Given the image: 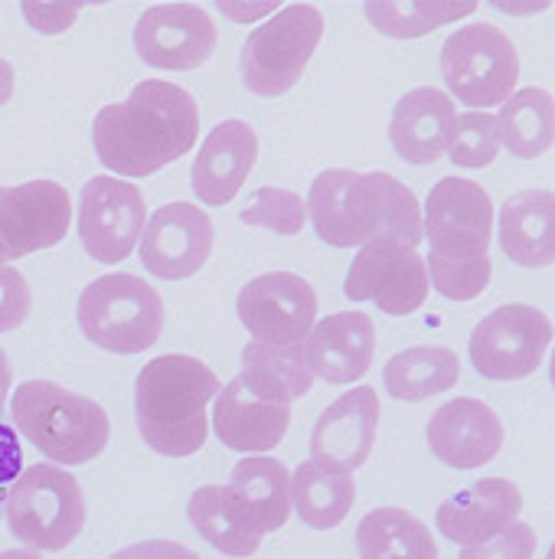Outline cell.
<instances>
[{"label": "cell", "mask_w": 555, "mask_h": 559, "mask_svg": "<svg viewBox=\"0 0 555 559\" xmlns=\"http://www.w3.org/2000/svg\"><path fill=\"white\" fill-rule=\"evenodd\" d=\"M429 272L419 249L406 246L402 239H373L360 246L343 295L350 301H373L383 314L409 318L429 298Z\"/></svg>", "instance_id": "cell-11"}, {"label": "cell", "mask_w": 555, "mask_h": 559, "mask_svg": "<svg viewBox=\"0 0 555 559\" xmlns=\"http://www.w3.org/2000/svg\"><path fill=\"white\" fill-rule=\"evenodd\" d=\"M239 216L245 226H258L278 236H298L307 223V206H304V197H298L294 190L258 187Z\"/></svg>", "instance_id": "cell-33"}, {"label": "cell", "mask_w": 555, "mask_h": 559, "mask_svg": "<svg viewBox=\"0 0 555 559\" xmlns=\"http://www.w3.org/2000/svg\"><path fill=\"white\" fill-rule=\"evenodd\" d=\"M258 160V134L252 124L229 118L219 121L193 160V193L206 206H226L245 183Z\"/></svg>", "instance_id": "cell-21"}, {"label": "cell", "mask_w": 555, "mask_h": 559, "mask_svg": "<svg viewBox=\"0 0 555 559\" xmlns=\"http://www.w3.org/2000/svg\"><path fill=\"white\" fill-rule=\"evenodd\" d=\"M422 239L445 262H471L491 255L494 203L491 193L464 177H442L422 210Z\"/></svg>", "instance_id": "cell-10"}, {"label": "cell", "mask_w": 555, "mask_h": 559, "mask_svg": "<svg viewBox=\"0 0 555 559\" xmlns=\"http://www.w3.org/2000/svg\"><path fill=\"white\" fill-rule=\"evenodd\" d=\"M20 10L29 20V26L36 33H46V36L69 29L75 23V16L82 13V7H65V3H23Z\"/></svg>", "instance_id": "cell-38"}, {"label": "cell", "mask_w": 555, "mask_h": 559, "mask_svg": "<svg viewBox=\"0 0 555 559\" xmlns=\"http://www.w3.org/2000/svg\"><path fill=\"white\" fill-rule=\"evenodd\" d=\"M186 518L193 524V531L222 557L245 559L255 557L262 547V534L255 527H249L239 511L229 504L226 488L222 485H203L190 495L186 504Z\"/></svg>", "instance_id": "cell-31"}, {"label": "cell", "mask_w": 555, "mask_h": 559, "mask_svg": "<svg viewBox=\"0 0 555 559\" xmlns=\"http://www.w3.org/2000/svg\"><path fill=\"white\" fill-rule=\"evenodd\" d=\"M108 559H200V554H193L190 547L173 544V540H144V544L111 554Z\"/></svg>", "instance_id": "cell-40"}, {"label": "cell", "mask_w": 555, "mask_h": 559, "mask_svg": "<svg viewBox=\"0 0 555 559\" xmlns=\"http://www.w3.org/2000/svg\"><path fill=\"white\" fill-rule=\"evenodd\" d=\"M20 472H23V452L16 432L7 423H0V501L7 498V488L16 481Z\"/></svg>", "instance_id": "cell-39"}, {"label": "cell", "mask_w": 555, "mask_h": 559, "mask_svg": "<svg viewBox=\"0 0 555 559\" xmlns=\"http://www.w3.org/2000/svg\"><path fill=\"white\" fill-rule=\"evenodd\" d=\"M366 20L386 33V36H396V39H419V36H429L432 29L438 26H448L461 16H471L478 13V3L474 0H464V3H432V0H409V3H393V0H376V3H366L363 7Z\"/></svg>", "instance_id": "cell-32"}, {"label": "cell", "mask_w": 555, "mask_h": 559, "mask_svg": "<svg viewBox=\"0 0 555 559\" xmlns=\"http://www.w3.org/2000/svg\"><path fill=\"white\" fill-rule=\"evenodd\" d=\"M10 419L20 436L59 468H75L98 459L108 445V413L79 393L49 380H26L16 386Z\"/></svg>", "instance_id": "cell-4"}, {"label": "cell", "mask_w": 555, "mask_h": 559, "mask_svg": "<svg viewBox=\"0 0 555 559\" xmlns=\"http://www.w3.org/2000/svg\"><path fill=\"white\" fill-rule=\"evenodd\" d=\"M13 66L7 62V59H0V108L10 102V95H13Z\"/></svg>", "instance_id": "cell-43"}, {"label": "cell", "mask_w": 555, "mask_h": 559, "mask_svg": "<svg viewBox=\"0 0 555 559\" xmlns=\"http://www.w3.org/2000/svg\"><path fill=\"white\" fill-rule=\"evenodd\" d=\"M10 386H13V367H10V357L0 347V419H3V406H7Z\"/></svg>", "instance_id": "cell-42"}, {"label": "cell", "mask_w": 555, "mask_h": 559, "mask_svg": "<svg viewBox=\"0 0 555 559\" xmlns=\"http://www.w3.org/2000/svg\"><path fill=\"white\" fill-rule=\"evenodd\" d=\"M196 138L193 95L160 79L137 82L128 102L105 105L92 124L95 154L118 177H150L190 154Z\"/></svg>", "instance_id": "cell-1"}, {"label": "cell", "mask_w": 555, "mask_h": 559, "mask_svg": "<svg viewBox=\"0 0 555 559\" xmlns=\"http://www.w3.org/2000/svg\"><path fill=\"white\" fill-rule=\"evenodd\" d=\"M216 10L226 13V16L236 20V23H252V20H262V16L278 13L281 7H278V3H226V0H219Z\"/></svg>", "instance_id": "cell-41"}, {"label": "cell", "mask_w": 555, "mask_h": 559, "mask_svg": "<svg viewBox=\"0 0 555 559\" xmlns=\"http://www.w3.org/2000/svg\"><path fill=\"white\" fill-rule=\"evenodd\" d=\"M0 559H43V554H33V550H0Z\"/></svg>", "instance_id": "cell-44"}, {"label": "cell", "mask_w": 555, "mask_h": 559, "mask_svg": "<svg viewBox=\"0 0 555 559\" xmlns=\"http://www.w3.org/2000/svg\"><path fill=\"white\" fill-rule=\"evenodd\" d=\"M357 501V481L350 472H330L321 465H298L291 475V508L311 531H334L347 521Z\"/></svg>", "instance_id": "cell-28"}, {"label": "cell", "mask_w": 555, "mask_h": 559, "mask_svg": "<svg viewBox=\"0 0 555 559\" xmlns=\"http://www.w3.org/2000/svg\"><path fill=\"white\" fill-rule=\"evenodd\" d=\"M239 380L252 396L278 406H291L294 400L307 396L314 386V373L307 370L304 360V344H288V347L258 344V341L245 344Z\"/></svg>", "instance_id": "cell-26"}, {"label": "cell", "mask_w": 555, "mask_h": 559, "mask_svg": "<svg viewBox=\"0 0 555 559\" xmlns=\"http://www.w3.org/2000/svg\"><path fill=\"white\" fill-rule=\"evenodd\" d=\"M523 511V491L507 478H481L471 488L451 495L438 514L435 524L442 537H448L458 547H481L494 540L500 531H507L514 521H520Z\"/></svg>", "instance_id": "cell-19"}, {"label": "cell", "mask_w": 555, "mask_h": 559, "mask_svg": "<svg viewBox=\"0 0 555 559\" xmlns=\"http://www.w3.org/2000/svg\"><path fill=\"white\" fill-rule=\"evenodd\" d=\"M360 559H438L432 531L402 508H376L357 527Z\"/></svg>", "instance_id": "cell-30"}, {"label": "cell", "mask_w": 555, "mask_h": 559, "mask_svg": "<svg viewBox=\"0 0 555 559\" xmlns=\"http://www.w3.org/2000/svg\"><path fill=\"white\" fill-rule=\"evenodd\" d=\"M141 265L164 282L193 278L213 252V219L193 203H167L154 210L137 242Z\"/></svg>", "instance_id": "cell-15"}, {"label": "cell", "mask_w": 555, "mask_h": 559, "mask_svg": "<svg viewBox=\"0 0 555 559\" xmlns=\"http://www.w3.org/2000/svg\"><path fill=\"white\" fill-rule=\"evenodd\" d=\"M242 328L258 344H304L317 324V295L294 272H265L252 278L236 301Z\"/></svg>", "instance_id": "cell-14"}, {"label": "cell", "mask_w": 555, "mask_h": 559, "mask_svg": "<svg viewBox=\"0 0 555 559\" xmlns=\"http://www.w3.org/2000/svg\"><path fill=\"white\" fill-rule=\"evenodd\" d=\"M425 272H429V285H435V292L445 295L448 301H474L491 285L494 262L491 255L471 259V262H445L438 255H429Z\"/></svg>", "instance_id": "cell-35"}, {"label": "cell", "mask_w": 555, "mask_h": 559, "mask_svg": "<svg viewBox=\"0 0 555 559\" xmlns=\"http://www.w3.org/2000/svg\"><path fill=\"white\" fill-rule=\"evenodd\" d=\"M442 75L461 105H471V111H491L514 95L520 52L500 26L468 23L442 46Z\"/></svg>", "instance_id": "cell-8"}, {"label": "cell", "mask_w": 555, "mask_h": 559, "mask_svg": "<svg viewBox=\"0 0 555 559\" xmlns=\"http://www.w3.org/2000/svg\"><path fill=\"white\" fill-rule=\"evenodd\" d=\"M376 354V328L370 314L340 311L317 321L304 341L307 370L334 386H350L366 377Z\"/></svg>", "instance_id": "cell-20"}, {"label": "cell", "mask_w": 555, "mask_h": 559, "mask_svg": "<svg viewBox=\"0 0 555 559\" xmlns=\"http://www.w3.org/2000/svg\"><path fill=\"white\" fill-rule=\"evenodd\" d=\"M553 347V321L533 305H500L471 334L468 357L484 380L533 377Z\"/></svg>", "instance_id": "cell-9"}, {"label": "cell", "mask_w": 555, "mask_h": 559, "mask_svg": "<svg viewBox=\"0 0 555 559\" xmlns=\"http://www.w3.org/2000/svg\"><path fill=\"white\" fill-rule=\"evenodd\" d=\"M500 246L523 269H550L555 259L553 190H520L500 206Z\"/></svg>", "instance_id": "cell-25"}, {"label": "cell", "mask_w": 555, "mask_h": 559, "mask_svg": "<svg viewBox=\"0 0 555 559\" xmlns=\"http://www.w3.org/2000/svg\"><path fill=\"white\" fill-rule=\"evenodd\" d=\"M134 49L154 69L190 72L213 56L216 23L200 3H160L141 13Z\"/></svg>", "instance_id": "cell-16"}, {"label": "cell", "mask_w": 555, "mask_h": 559, "mask_svg": "<svg viewBox=\"0 0 555 559\" xmlns=\"http://www.w3.org/2000/svg\"><path fill=\"white\" fill-rule=\"evenodd\" d=\"M455 121H458L455 102L442 88L422 85V88L406 92L396 102L393 121H389V138L402 160L425 167V164H435L448 151Z\"/></svg>", "instance_id": "cell-22"}, {"label": "cell", "mask_w": 555, "mask_h": 559, "mask_svg": "<svg viewBox=\"0 0 555 559\" xmlns=\"http://www.w3.org/2000/svg\"><path fill=\"white\" fill-rule=\"evenodd\" d=\"M3 518L7 531L33 554H59L82 534L88 508L72 472L39 462L7 488Z\"/></svg>", "instance_id": "cell-5"}, {"label": "cell", "mask_w": 555, "mask_h": 559, "mask_svg": "<svg viewBox=\"0 0 555 559\" xmlns=\"http://www.w3.org/2000/svg\"><path fill=\"white\" fill-rule=\"evenodd\" d=\"M497 151H500V141H497V121H494L491 111H464V115H458L455 134H451V144H448V154H451V160L458 167H471V170L491 167Z\"/></svg>", "instance_id": "cell-34"}, {"label": "cell", "mask_w": 555, "mask_h": 559, "mask_svg": "<svg viewBox=\"0 0 555 559\" xmlns=\"http://www.w3.org/2000/svg\"><path fill=\"white\" fill-rule=\"evenodd\" d=\"M497 121V141L514 154L536 160L543 157L555 141V105L546 88H520L504 105Z\"/></svg>", "instance_id": "cell-29"}, {"label": "cell", "mask_w": 555, "mask_h": 559, "mask_svg": "<svg viewBox=\"0 0 555 559\" xmlns=\"http://www.w3.org/2000/svg\"><path fill=\"white\" fill-rule=\"evenodd\" d=\"M226 498L239 511V518L255 527L262 537L275 534L288 524L291 518V475L278 459L268 455H249L242 459L232 475Z\"/></svg>", "instance_id": "cell-24"}, {"label": "cell", "mask_w": 555, "mask_h": 559, "mask_svg": "<svg viewBox=\"0 0 555 559\" xmlns=\"http://www.w3.org/2000/svg\"><path fill=\"white\" fill-rule=\"evenodd\" d=\"M379 393L357 386L327 406L311 432V465L330 472H357L366 465L379 429Z\"/></svg>", "instance_id": "cell-17"}, {"label": "cell", "mask_w": 555, "mask_h": 559, "mask_svg": "<svg viewBox=\"0 0 555 559\" xmlns=\"http://www.w3.org/2000/svg\"><path fill=\"white\" fill-rule=\"evenodd\" d=\"M288 426H291V406H278V403H265L252 396L239 377L229 380L226 390L216 393L213 432L232 452H245V455L268 452L281 445V439L288 436Z\"/></svg>", "instance_id": "cell-23"}, {"label": "cell", "mask_w": 555, "mask_h": 559, "mask_svg": "<svg viewBox=\"0 0 555 559\" xmlns=\"http://www.w3.org/2000/svg\"><path fill=\"white\" fill-rule=\"evenodd\" d=\"M219 377L196 357H154L134 380V419L141 439L167 459H190L206 445V406L219 393Z\"/></svg>", "instance_id": "cell-3"}, {"label": "cell", "mask_w": 555, "mask_h": 559, "mask_svg": "<svg viewBox=\"0 0 555 559\" xmlns=\"http://www.w3.org/2000/svg\"><path fill=\"white\" fill-rule=\"evenodd\" d=\"M147 223L144 197L121 177H92L79 193V239L88 259L101 265L124 262L141 242Z\"/></svg>", "instance_id": "cell-12"}, {"label": "cell", "mask_w": 555, "mask_h": 559, "mask_svg": "<svg viewBox=\"0 0 555 559\" xmlns=\"http://www.w3.org/2000/svg\"><path fill=\"white\" fill-rule=\"evenodd\" d=\"M304 206L314 233L337 249H357L386 236L412 249L422 242V206L415 193L386 170H324L314 177Z\"/></svg>", "instance_id": "cell-2"}, {"label": "cell", "mask_w": 555, "mask_h": 559, "mask_svg": "<svg viewBox=\"0 0 555 559\" xmlns=\"http://www.w3.org/2000/svg\"><path fill=\"white\" fill-rule=\"evenodd\" d=\"M82 334L121 357L144 354L160 341L164 331V301L157 288H150L137 275H101L82 295L75 308Z\"/></svg>", "instance_id": "cell-6"}, {"label": "cell", "mask_w": 555, "mask_h": 559, "mask_svg": "<svg viewBox=\"0 0 555 559\" xmlns=\"http://www.w3.org/2000/svg\"><path fill=\"white\" fill-rule=\"evenodd\" d=\"M33 308V295L26 278L13 265H0V334L16 331Z\"/></svg>", "instance_id": "cell-37"}, {"label": "cell", "mask_w": 555, "mask_h": 559, "mask_svg": "<svg viewBox=\"0 0 555 559\" xmlns=\"http://www.w3.org/2000/svg\"><path fill=\"white\" fill-rule=\"evenodd\" d=\"M536 557V531L530 524L514 521L494 540L481 547H464L458 559H533Z\"/></svg>", "instance_id": "cell-36"}, {"label": "cell", "mask_w": 555, "mask_h": 559, "mask_svg": "<svg viewBox=\"0 0 555 559\" xmlns=\"http://www.w3.org/2000/svg\"><path fill=\"white\" fill-rule=\"evenodd\" d=\"M504 445V423L500 416L471 396L451 400L429 419V449L438 462L458 472L484 468L497 459Z\"/></svg>", "instance_id": "cell-18"}, {"label": "cell", "mask_w": 555, "mask_h": 559, "mask_svg": "<svg viewBox=\"0 0 555 559\" xmlns=\"http://www.w3.org/2000/svg\"><path fill=\"white\" fill-rule=\"evenodd\" d=\"M458 373H461V364H458L455 350L435 347V344H419V347L399 350L386 364L383 386L399 403H422L435 393L455 390Z\"/></svg>", "instance_id": "cell-27"}, {"label": "cell", "mask_w": 555, "mask_h": 559, "mask_svg": "<svg viewBox=\"0 0 555 559\" xmlns=\"http://www.w3.org/2000/svg\"><path fill=\"white\" fill-rule=\"evenodd\" d=\"M72 200L56 180L0 187V265L59 246L69 236Z\"/></svg>", "instance_id": "cell-13"}, {"label": "cell", "mask_w": 555, "mask_h": 559, "mask_svg": "<svg viewBox=\"0 0 555 559\" xmlns=\"http://www.w3.org/2000/svg\"><path fill=\"white\" fill-rule=\"evenodd\" d=\"M321 36L324 13L314 3H291L272 13L242 43L239 66L245 88L262 98H278L291 92L301 82Z\"/></svg>", "instance_id": "cell-7"}]
</instances>
